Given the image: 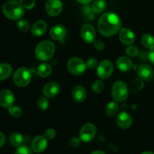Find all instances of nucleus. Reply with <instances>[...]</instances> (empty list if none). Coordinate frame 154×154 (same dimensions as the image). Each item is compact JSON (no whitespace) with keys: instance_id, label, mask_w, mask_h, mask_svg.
Returning a JSON list of instances; mask_svg holds the SVG:
<instances>
[{"instance_id":"nucleus-23","label":"nucleus","mask_w":154,"mask_h":154,"mask_svg":"<svg viewBox=\"0 0 154 154\" xmlns=\"http://www.w3.org/2000/svg\"><path fill=\"white\" fill-rule=\"evenodd\" d=\"M52 72V68L48 63H42L38 68V73L42 78H48Z\"/></svg>"},{"instance_id":"nucleus-13","label":"nucleus","mask_w":154,"mask_h":154,"mask_svg":"<svg viewBox=\"0 0 154 154\" xmlns=\"http://www.w3.org/2000/svg\"><path fill=\"white\" fill-rule=\"evenodd\" d=\"M116 122H117V124L119 127L123 129H129L132 126V119L129 113L122 111L117 114Z\"/></svg>"},{"instance_id":"nucleus-12","label":"nucleus","mask_w":154,"mask_h":154,"mask_svg":"<svg viewBox=\"0 0 154 154\" xmlns=\"http://www.w3.org/2000/svg\"><path fill=\"white\" fill-rule=\"evenodd\" d=\"M32 149L35 153H42L46 150L48 147V139L45 136L38 135L36 136L32 141Z\"/></svg>"},{"instance_id":"nucleus-10","label":"nucleus","mask_w":154,"mask_h":154,"mask_svg":"<svg viewBox=\"0 0 154 154\" xmlns=\"http://www.w3.org/2000/svg\"><path fill=\"white\" fill-rule=\"evenodd\" d=\"M15 97L9 90H3L0 92V105L5 108H10L14 103Z\"/></svg>"},{"instance_id":"nucleus-43","label":"nucleus","mask_w":154,"mask_h":154,"mask_svg":"<svg viewBox=\"0 0 154 154\" xmlns=\"http://www.w3.org/2000/svg\"><path fill=\"white\" fill-rule=\"evenodd\" d=\"M142 154H154V153L150 151H147V152H144V153H143Z\"/></svg>"},{"instance_id":"nucleus-20","label":"nucleus","mask_w":154,"mask_h":154,"mask_svg":"<svg viewBox=\"0 0 154 154\" xmlns=\"http://www.w3.org/2000/svg\"><path fill=\"white\" fill-rule=\"evenodd\" d=\"M72 96L74 101L76 102H82L87 97V91L84 87L81 86H77L72 90Z\"/></svg>"},{"instance_id":"nucleus-15","label":"nucleus","mask_w":154,"mask_h":154,"mask_svg":"<svg viewBox=\"0 0 154 154\" xmlns=\"http://www.w3.org/2000/svg\"><path fill=\"white\" fill-rule=\"evenodd\" d=\"M138 75L141 80L145 81H150L153 78V70L151 66L148 65H141L138 67Z\"/></svg>"},{"instance_id":"nucleus-38","label":"nucleus","mask_w":154,"mask_h":154,"mask_svg":"<svg viewBox=\"0 0 154 154\" xmlns=\"http://www.w3.org/2000/svg\"><path fill=\"white\" fill-rule=\"evenodd\" d=\"M93 44H94L95 48H96V49L99 50V51H103V50L105 49V44H104L102 41L100 40L94 41Z\"/></svg>"},{"instance_id":"nucleus-8","label":"nucleus","mask_w":154,"mask_h":154,"mask_svg":"<svg viewBox=\"0 0 154 154\" xmlns=\"http://www.w3.org/2000/svg\"><path fill=\"white\" fill-rule=\"evenodd\" d=\"M63 8L61 0H48L45 4L46 13L51 17H57L62 12Z\"/></svg>"},{"instance_id":"nucleus-39","label":"nucleus","mask_w":154,"mask_h":154,"mask_svg":"<svg viewBox=\"0 0 154 154\" xmlns=\"http://www.w3.org/2000/svg\"><path fill=\"white\" fill-rule=\"evenodd\" d=\"M148 58L150 60V61L151 62L152 64L154 65V48L150 49V51L149 52L148 54Z\"/></svg>"},{"instance_id":"nucleus-4","label":"nucleus","mask_w":154,"mask_h":154,"mask_svg":"<svg viewBox=\"0 0 154 154\" xmlns=\"http://www.w3.org/2000/svg\"><path fill=\"white\" fill-rule=\"evenodd\" d=\"M111 95L116 102H123L126 100L129 95L127 85L122 81L114 83L111 88Z\"/></svg>"},{"instance_id":"nucleus-31","label":"nucleus","mask_w":154,"mask_h":154,"mask_svg":"<svg viewBox=\"0 0 154 154\" xmlns=\"http://www.w3.org/2000/svg\"><path fill=\"white\" fill-rule=\"evenodd\" d=\"M17 27L20 31L27 32L29 29V23L28 20H26L22 19L20 20H19V22L17 23Z\"/></svg>"},{"instance_id":"nucleus-5","label":"nucleus","mask_w":154,"mask_h":154,"mask_svg":"<svg viewBox=\"0 0 154 154\" xmlns=\"http://www.w3.org/2000/svg\"><path fill=\"white\" fill-rule=\"evenodd\" d=\"M32 74L26 68H20L14 75V82L20 87H26L31 81Z\"/></svg>"},{"instance_id":"nucleus-14","label":"nucleus","mask_w":154,"mask_h":154,"mask_svg":"<svg viewBox=\"0 0 154 154\" xmlns=\"http://www.w3.org/2000/svg\"><path fill=\"white\" fill-rule=\"evenodd\" d=\"M120 41L125 45H132L135 42V36L133 32L128 28H123L119 33Z\"/></svg>"},{"instance_id":"nucleus-19","label":"nucleus","mask_w":154,"mask_h":154,"mask_svg":"<svg viewBox=\"0 0 154 154\" xmlns=\"http://www.w3.org/2000/svg\"><path fill=\"white\" fill-rule=\"evenodd\" d=\"M117 67L119 70L121 72H126L130 71L132 66V62L129 57H121L117 60Z\"/></svg>"},{"instance_id":"nucleus-40","label":"nucleus","mask_w":154,"mask_h":154,"mask_svg":"<svg viewBox=\"0 0 154 154\" xmlns=\"http://www.w3.org/2000/svg\"><path fill=\"white\" fill-rule=\"evenodd\" d=\"M5 142V135L0 132V148L4 145Z\"/></svg>"},{"instance_id":"nucleus-33","label":"nucleus","mask_w":154,"mask_h":154,"mask_svg":"<svg viewBox=\"0 0 154 154\" xmlns=\"http://www.w3.org/2000/svg\"><path fill=\"white\" fill-rule=\"evenodd\" d=\"M15 154H32V150L26 145H21L17 147L15 151Z\"/></svg>"},{"instance_id":"nucleus-6","label":"nucleus","mask_w":154,"mask_h":154,"mask_svg":"<svg viewBox=\"0 0 154 154\" xmlns=\"http://www.w3.org/2000/svg\"><path fill=\"white\" fill-rule=\"evenodd\" d=\"M67 68L69 72L75 75H81L87 70V64L78 57H72L68 61Z\"/></svg>"},{"instance_id":"nucleus-34","label":"nucleus","mask_w":154,"mask_h":154,"mask_svg":"<svg viewBox=\"0 0 154 154\" xmlns=\"http://www.w3.org/2000/svg\"><path fill=\"white\" fill-rule=\"evenodd\" d=\"M20 4L26 9H32L35 5V0H19Z\"/></svg>"},{"instance_id":"nucleus-24","label":"nucleus","mask_w":154,"mask_h":154,"mask_svg":"<svg viewBox=\"0 0 154 154\" xmlns=\"http://www.w3.org/2000/svg\"><path fill=\"white\" fill-rule=\"evenodd\" d=\"M107 7L106 0H95L92 6V10L94 13L99 14L105 10Z\"/></svg>"},{"instance_id":"nucleus-3","label":"nucleus","mask_w":154,"mask_h":154,"mask_svg":"<svg viewBox=\"0 0 154 154\" xmlns=\"http://www.w3.org/2000/svg\"><path fill=\"white\" fill-rule=\"evenodd\" d=\"M55 45L52 42L44 41L41 42L35 50L36 58L41 61H47L51 59L55 53Z\"/></svg>"},{"instance_id":"nucleus-32","label":"nucleus","mask_w":154,"mask_h":154,"mask_svg":"<svg viewBox=\"0 0 154 154\" xmlns=\"http://www.w3.org/2000/svg\"><path fill=\"white\" fill-rule=\"evenodd\" d=\"M125 51H126V54L129 57H135L138 54V49L135 46H133V45H129L126 48Z\"/></svg>"},{"instance_id":"nucleus-26","label":"nucleus","mask_w":154,"mask_h":154,"mask_svg":"<svg viewBox=\"0 0 154 154\" xmlns=\"http://www.w3.org/2000/svg\"><path fill=\"white\" fill-rule=\"evenodd\" d=\"M119 109L118 104L117 103V102H111L110 103L108 104L106 107V110H105V112L106 114L109 117H113V116L115 115L117 113Z\"/></svg>"},{"instance_id":"nucleus-18","label":"nucleus","mask_w":154,"mask_h":154,"mask_svg":"<svg viewBox=\"0 0 154 154\" xmlns=\"http://www.w3.org/2000/svg\"><path fill=\"white\" fill-rule=\"evenodd\" d=\"M60 92V87L56 82H50L43 88V93L46 97L52 98L57 96Z\"/></svg>"},{"instance_id":"nucleus-17","label":"nucleus","mask_w":154,"mask_h":154,"mask_svg":"<svg viewBox=\"0 0 154 154\" xmlns=\"http://www.w3.org/2000/svg\"><path fill=\"white\" fill-rule=\"evenodd\" d=\"M48 26V23L45 20H38L32 26V28L31 29L32 34L34 36H37V37L43 35L47 32Z\"/></svg>"},{"instance_id":"nucleus-36","label":"nucleus","mask_w":154,"mask_h":154,"mask_svg":"<svg viewBox=\"0 0 154 154\" xmlns=\"http://www.w3.org/2000/svg\"><path fill=\"white\" fill-rule=\"evenodd\" d=\"M45 136L47 139L52 140L55 138L56 132L54 129H47L45 133Z\"/></svg>"},{"instance_id":"nucleus-25","label":"nucleus","mask_w":154,"mask_h":154,"mask_svg":"<svg viewBox=\"0 0 154 154\" xmlns=\"http://www.w3.org/2000/svg\"><path fill=\"white\" fill-rule=\"evenodd\" d=\"M141 43L148 49L154 48V38L150 34H144L141 37Z\"/></svg>"},{"instance_id":"nucleus-1","label":"nucleus","mask_w":154,"mask_h":154,"mask_svg":"<svg viewBox=\"0 0 154 154\" xmlns=\"http://www.w3.org/2000/svg\"><path fill=\"white\" fill-rule=\"evenodd\" d=\"M121 20L116 14L105 13L102 15L98 22V29L105 37L114 35L121 29Z\"/></svg>"},{"instance_id":"nucleus-41","label":"nucleus","mask_w":154,"mask_h":154,"mask_svg":"<svg viewBox=\"0 0 154 154\" xmlns=\"http://www.w3.org/2000/svg\"><path fill=\"white\" fill-rule=\"evenodd\" d=\"M77 1H78L79 3H81V4L87 5V4H89V3L91 2L93 0H77Z\"/></svg>"},{"instance_id":"nucleus-37","label":"nucleus","mask_w":154,"mask_h":154,"mask_svg":"<svg viewBox=\"0 0 154 154\" xmlns=\"http://www.w3.org/2000/svg\"><path fill=\"white\" fill-rule=\"evenodd\" d=\"M80 143H81V138L73 137L69 141V145L72 147H77L78 146L80 145Z\"/></svg>"},{"instance_id":"nucleus-9","label":"nucleus","mask_w":154,"mask_h":154,"mask_svg":"<svg viewBox=\"0 0 154 154\" xmlns=\"http://www.w3.org/2000/svg\"><path fill=\"white\" fill-rule=\"evenodd\" d=\"M114 72L113 63L109 60H104L98 65L97 75L102 79H107L110 78Z\"/></svg>"},{"instance_id":"nucleus-2","label":"nucleus","mask_w":154,"mask_h":154,"mask_svg":"<svg viewBox=\"0 0 154 154\" xmlns=\"http://www.w3.org/2000/svg\"><path fill=\"white\" fill-rule=\"evenodd\" d=\"M5 16L10 20H20L24 14V7L20 2L16 0H10L5 3L2 8Z\"/></svg>"},{"instance_id":"nucleus-30","label":"nucleus","mask_w":154,"mask_h":154,"mask_svg":"<svg viewBox=\"0 0 154 154\" xmlns=\"http://www.w3.org/2000/svg\"><path fill=\"white\" fill-rule=\"evenodd\" d=\"M9 114L15 118H18V117H21L22 115V109L18 106H12L10 108H8Z\"/></svg>"},{"instance_id":"nucleus-42","label":"nucleus","mask_w":154,"mask_h":154,"mask_svg":"<svg viewBox=\"0 0 154 154\" xmlns=\"http://www.w3.org/2000/svg\"><path fill=\"white\" fill-rule=\"evenodd\" d=\"M92 154H105V153H103L102 151H100V150H96V151H93Z\"/></svg>"},{"instance_id":"nucleus-7","label":"nucleus","mask_w":154,"mask_h":154,"mask_svg":"<svg viewBox=\"0 0 154 154\" xmlns=\"http://www.w3.org/2000/svg\"><path fill=\"white\" fill-rule=\"evenodd\" d=\"M96 134V128L93 123H86L81 127L80 131V138L84 142L93 141Z\"/></svg>"},{"instance_id":"nucleus-11","label":"nucleus","mask_w":154,"mask_h":154,"mask_svg":"<svg viewBox=\"0 0 154 154\" xmlns=\"http://www.w3.org/2000/svg\"><path fill=\"white\" fill-rule=\"evenodd\" d=\"M81 35L83 40L87 43H93L96 39V31L94 27L90 24H84L81 27Z\"/></svg>"},{"instance_id":"nucleus-21","label":"nucleus","mask_w":154,"mask_h":154,"mask_svg":"<svg viewBox=\"0 0 154 154\" xmlns=\"http://www.w3.org/2000/svg\"><path fill=\"white\" fill-rule=\"evenodd\" d=\"M12 73V68L8 63L0 64V81H3L11 76Z\"/></svg>"},{"instance_id":"nucleus-29","label":"nucleus","mask_w":154,"mask_h":154,"mask_svg":"<svg viewBox=\"0 0 154 154\" xmlns=\"http://www.w3.org/2000/svg\"><path fill=\"white\" fill-rule=\"evenodd\" d=\"M49 106V102L46 97H40L37 102V107L42 111L48 109Z\"/></svg>"},{"instance_id":"nucleus-35","label":"nucleus","mask_w":154,"mask_h":154,"mask_svg":"<svg viewBox=\"0 0 154 154\" xmlns=\"http://www.w3.org/2000/svg\"><path fill=\"white\" fill-rule=\"evenodd\" d=\"M86 64H87V66L89 69H93L98 66V60H96V58L91 57V58H89L88 60H87Z\"/></svg>"},{"instance_id":"nucleus-28","label":"nucleus","mask_w":154,"mask_h":154,"mask_svg":"<svg viewBox=\"0 0 154 154\" xmlns=\"http://www.w3.org/2000/svg\"><path fill=\"white\" fill-rule=\"evenodd\" d=\"M104 87H105V84L100 80H97V81H95L94 83L92 85V90L94 93H100L103 91Z\"/></svg>"},{"instance_id":"nucleus-16","label":"nucleus","mask_w":154,"mask_h":154,"mask_svg":"<svg viewBox=\"0 0 154 154\" xmlns=\"http://www.w3.org/2000/svg\"><path fill=\"white\" fill-rule=\"evenodd\" d=\"M66 35V29L64 26L56 25L51 28L50 30V36L53 40L60 41L63 40Z\"/></svg>"},{"instance_id":"nucleus-27","label":"nucleus","mask_w":154,"mask_h":154,"mask_svg":"<svg viewBox=\"0 0 154 154\" xmlns=\"http://www.w3.org/2000/svg\"><path fill=\"white\" fill-rule=\"evenodd\" d=\"M144 87V84L141 79H135L134 80L131 84V91L132 93H137L140 90H142Z\"/></svg>"},{"instance_id":"nucleus-22","label":"nucleus","mask_w":154,"mask_h":154,"mask_svg":"<svg viewBox=\"0 0 154 154\" xmlns=\"http://www.w3.org/2000/svg\"><path fill=\"white\" fill-rule=\"evenodd\" d=\"M24 142H25V137L23 136L21 134L15 132V133L11 134L10 136V143L14 147L23 145Z\"/></svg>"}]
</instances>
